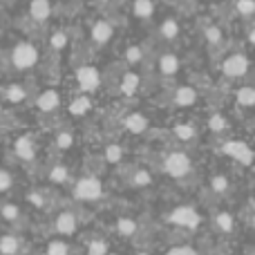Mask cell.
<instances>
[{"instance_id":"cell-1","label":"cell","mask_w":255,"mask_h":255,"mask_svg":"<svg viewBox=\"0 0 255 255\" xmlns=\"http://www.w3.org/2000/svg\"><path fill=\"white\" fill-rule=\"evenodd\" d=\"M161 222L168 229H172V235H175L177 240L179 238L186 240V238H193V235L202 229L204 215L193 204H177V206H172L168 213H163Z\"/></svg>"},{"instance_id":"cell-2","label":"cell","mask_w":255,"mask_h":255,"mask_svg":"<svg viewBox=\"0 0 255 255\" xmlns=\"http://www.w3.org/2000/svg\"><path fill=\"white\" fill-rule=\"evenodd\" d=\"M81 224H83V217H81L79 208H72V206L54 208V215L49 217L47 229L43 231V235H45V240L47 238L72 240L81 231Z\"/></svg>"},{"instance_id":"cell-3","label":"cell","mask_w":255,"mask_h":255,"mask_svg":"<svg viewBox=\"0 0 255 255\" xmlns=\"http://www.w3.org/2000/svg\"><path fill=\"white\" fill-rule=\"evenodd\" d=\"M208 222H211V233L222 247L233 242L235 235L240 233V217H235L229 208H215Z\"/></svg>"},{"instance_id":"cell-4","label":"cell","mask_w":255,"mask_h":255,"mask_svg":"<svg viewBox=\"0 0 255 255\" xmlns=\"http://www.w3.org/2000/svg\"><path fill=\"white\" fill-rule=\"evenodd\" d=\"M108 235H115V238L124 240V242H132L134 247H143V240L145 238V231H143V224L141 220L136 217H130V215H117L115 222L110 224V231H106Z\"/></svg>"},{"instance_id":"cell-5","label":"cell","mask_w":255,"mask_h":255,"mask_svg":"<svg viewBox=\"0 0 255 255\" xmlns=\"http://www.w3.org/2000/svg\"><path fill=\"white\" fill-rule=\"evenodd\" d=\"M103 195H106V190H103V181L94 175H85V177H81V179H76L74 184H72V197H74V202L83 204V206L101 202Z\"/></svg>"},{"instance_id":"cell-6","label":"cell","mask_w":255,"mask_h":255,"mask_svg":"<svg viewBox=\"0 0 255 255\" xmlns=\"http://www.w3.org/2000/svg\"><path fill=\"white\" fill-rule=\"evenodd\" d=\"M79 255H112V238L106 231H90L81 235Z\"/></svg>"},{"instance_id":"cell-7","label":"cell","mask_w":255,"mask_h":255,"mask_svg":"<svg viewBox=\"0 0 255 255\" xmlns=\"http://www.w3.org/2000/svg\"><path fill=\"white\" fill-rule=\"evenodd\" d=\"M0 222L7 226V231H16V233L29 229V217L25 208L16 202H0Z\"/></svg>"},{"instance_id":"cell-8","label":"cell","mask_w":255,"mask_h":255,"mask_svg":"<svg viewBox=\"0 0 255 255\" xmlns=\"http://www.w3.org/2000/svg\"><path fill=\"white\" fill-rule=\"evenodd\" d=\"M190 170H193V161L181 150H172L163 159V172L168 177H172V179H184V177L190 175Z\"/></svg>"},{"instance_id":"cell-9","label":"cell","mask_w":255,"mask_h":255,"mask_svg":"<svg viewBox=\"0 0 255 255\" xmlns=\"http://www.w3.org/2000/svg\"><path fill=\"white\" fill-rule=\"evenodd\" d=\"M0 255H29V240L25 233L4 231L0 233Z\"/></svg>"},{"instance_id":"cell-10","label":"cell","mask_w":255,"mask_h":255,"mask_svg":"<svg viewBox=\"0 0 255 255\" xmlns=\"http://www.w3.org/2000/svg\"><path fill=\"white\" fill-rule=\"evenodd\" d=\"M222 152H224L226 157L235 159V161L244 168H249L253 163V150L247 141H226V143L222 145Z\"/></svg>"},{"instance_id":"cell-11","label":"cell","mask_w":255,"mask_h":255,"mask_svg":"<svg viewBox=\"0 0 255 255\" xmlns=\"http://www.w3.org/2000/svg\"><path fill=\"white\" fill-rule=\"evenodd\" d=\"M11 61L18 70H29V67H34L36 63H38V49L31 43H20L13 47Z\"/></svg>"},{"instance_id":"cell-12","label":"cell","mask_w":255,"mask_h":255,"mask_svg":"<svg viewBox=\"0 0 255 255\" xmlns=\"http://www.w3.org/2000/svg\"><path fill=\"white\" fill-rule=\"evenodd\" d=\"M40 255H79V244L65 238H47L43 242Z\"/></svg>"},{"instance_id":"cell-13","label":"cell","mask_w":255,"mask_h":255,"mask_svg":"<svg viewBox=\"0 0 255 255\" xmlns=\"http://www.w3.org/2000/svg\"><path fill=\"white\" fill-rule=\"evenodd\" d=\"M204 249L197 242H193L190 238H179V240H170L168 247L161 251V255H202Z\"/></svg>"},{"instance_id":"cell-14","label":"cell","mask_w":255,"mask_h":255,"mask_svg":"<svg viewBox=\"0 0 255 255\" xmlns=\"http://www.w3.org/2000/svg\"><path fill=\"white\" fill-rule=\"evenodd\" d=\"M76 81H79L83 92H94V90L99 88V83H101V76H99L97 67L83 65V67H79V72H76Z\"/></svg>"},{"instance_id":"cell-15","label":"cell","mask_w":255,"mask_h":255,"mask_svg":"<svg viewBox=\"0 0 255 255\" xmlns=\"http://www.w3.org/2000/svg\"><path fill=\"white\" fill-rule=\"evenodd\" d=\"M25 199H27V204L29 206H34V208H38V211H45V213H49V211H54V199H52V195L47 193V190H43V188H31L29 193L25 195Z\"/></svg>"},{"instance_id":"cell-16","label":"cell","mask_w":255,"mask_h":255,"mask_svg":"<svg viewBox=\"0 0 255 255\" xmlns=\"http://www.w3.org/2000/svg\"><path fill=\"white\" fill-rule=\"evenodd\" d=\"M249 70V58L244 54H233L222 63V72L226 76H244Z\"/></svg>"},{"instance_id":"cell-17","label":"cell","mask_w":255,"mask_h":255,"mask_svg":"<svg viewBox=\"0 0 255 255\" xmlns=\"http://www.w3.org/2000/svg\"><path fill=\"white\" fill-rule=\"evenodd\" d=\"M13 152H16L18 159H22V161H34L36 159V143L31 136H20V139H16V143H13Z\"/></svg>"},{"instance_id":"cell-18","label":"cell","mask_w":255,"mask_h":255,"mask_svg":"<svg viewBox=\"0 0 255 255\" xmlns=\"http://www.w3.org/2000/svg\"><path fill=\"white\" fill-rule=\"evenodd\" d=\"M208 190H211V195L215 199H222L226 197V195L231 193V181L226 175H213L211 181H208Z\"/></svg>"},{"instance_id":"cell-19","label":"cell","mask_w":255,"mask_h":255,"mask_svg":"<svg viewBox=\"0 0 255 255\" xmlns=\"http://www.w3.org/2000/svg\"><path fill=\"white\" fill-rule=\"evenodd\" d=\"M124 126H126L128 132H132V134H143V132L148 130V119H145L141 112H132V115L126 117Z\"/></svg>"},{"instance_id":"cell-20","label":"cell","mask_w":255,"mask_h":255,"mask_svg":"<svg viewBox=\"0 0 255 255\" xmlns=\"http://www.w3.org/2000/svg\"><path fill=\"white\" fill-rule=\"evenodd\" d=\"M112 34H115V29H112V25H110V22H106V20L94 22V25H92V31H90L92 40H94V43H99V45L108 43V40L112 38Z\"/></svg>"},{"instance_id":"cell-21","label":"cell","mask_w":255,"mask_h":255,"mask_svg":"<svg viewBox=\"0 0 255 255\" xmlns=\"http://www.w3.org/2000/svg\"><path fill=\"white\" fill-rule=\"evenodd\" d=\"M195 101H197V92H195V88H190V85H181V88H177L175 106L190 108V106H195Z\"/></svg>"},{"instance_id":"cell-22","label":"cell","mask_w":255,"mask_h":255,"mask_svg":"<svg viewBox=\"0 0 255 255\" xmlns=\"http://www.w3.org/2000/svg\"><path fill=\"white\" fill-rule=\"evenodd\" d=\"M36 106H38L43 112H52V110H56V108L61 106V97H58L56 90H45V92L38 97Z\"/></svg>"},{"instance_id":"cell-23","label":"cell","mask_w":255,"mask_h":255,"mask_svg":"<svg viewBox=\"0 0 255 255\" xmlns=\"http://www.w3.org/2000/svg\"><path fill=\"white\" fill-rule=\"evenodd\" d=\"M49 13H52V4H49V0H31L29 16L34 18V20L45 22L49 18Z\"/></svg>"},{"instance_id":"cell-24","label":"cell","mask_w":255,"mask_h":255,"mask_svg":"<svg viewBox=\"0 0 255 255\" xmlns=\"http://www.w3.org/2000/svg\"><path fill=\"white\" fill-rule=\"evenodd\" d=\"M70 168L63 166V163H56V166L49 168L47 172V179L52 181L54 186H63V184H70Z\"/></svg>"},{"instance_id":"cell-25","label":"cell","mask_w":255,"mask_h":255,"mask_svg":"<svg viewBox=\"0 0 255 255\" xmlns=\"http://www.w3.org/2000/svg\"><path fill=\"white\" fill-rule=\"evenodd\" d=\"M172 132H175L177 141H184V143L195 141V136H197V128H195L193 124H177Z\"/></svg>"},{"instance_id":"cell-26","label":"cell","mask_w":255,"mask_h":255,"mask_svg":"<svg viewBox=\"0 0 255 255\" xmlns=\"http://www.w3.org/2000/svg\"><path fill=\"white\" fill-rule=\"evenodd\" d=\"M235 99H238V106L251 108L255 103V90L251 85H242V88H238V92H235Z\"/></svg>"},{"instance_id":"cell-27","label":"cell","mask_w":255,"mask_h":255,"mask_svg":"<svg viewBox=\"0 0 255 255\" xmlns=\"http://www.w3.org/2000/svg\"><path fill=\"white\" fill-rule=\"evenodd\" d=\"M128 181H130L132 188H145V186L152 184V175L148 170H143V168H139V170L132 172V177Z\"/></svg>"},{"instance_id":"cell-28","label":"cell","mask_w":255,"mask_h":255,"mask_svg":"<svg viewBox=\"0 0 255 255\" xmlns=\"http://www.w3.org/2000/svg\"><path fill=\"white\" fill-rule=\"evenodd\" d=\"M159 70L168 76L175 74V72L179 70V58H177L175 54H163V56L159 58Z\"/></svg>"},{"instance_id":"cell-29","label":"cell","mask_w":255,"mask_h":255,"mask_svg":"<svg viewBox=\"0 0 255 255\" xmlns=\"http://www.w3.org/2000/svg\"><path fill=\"white\" fill-rule=\"evenodd\" d=\"M136 90H139V76H136L134 72L124 74V79H121V92H124L126 97H132Z\"/></svg>"},{"instance_id":"cell-30","label":"cell","mask_w":255,"mask_h":255,"mask_svg":"<svg viewBox=\"0 0 255 255\" xmlns=\"http://www.w3.org/2000/svg\"><path fill=\"white\" fill-rule=\"evenodd\" d=\"M90 108H92V101H90V97H85V94L76 97L74 101L70 103V112L76 117H83L85 112H90Z\"/></svg>"},{"instance_id":"cell-31","label":"cell","mask_w":255,"mask_h":255,"mask_svg":"<svg viewBox=\"0 0 255 255\" xmlns=\"http://www.w3.org/2000/svg\"><path fill=\"white\" fill-rule=\"evenodd\" d=\"M154 13L152 0H134V16L136 18H150Z\"/></svg>"},{"instance_id":"cell-32","label":"cell","mask_w":255,"mask_h":255,"mask_svg":"<svg viewBox=\"0 0 255 255\" xmlns=\"http://www.w3.org/2000/svg\"><path fill=\"white\" fill-rule=\"evenodd\" d=\"M121 159H124V148L117 143H110L106 148V161L108 163H119Z\"/></svg>"},{"instance_id":"cell-33","label":"cell","mask_w":255,"mask_h":255,"mask_svg":"<svg viewBox=\"0 0 255 255\" xmlns=\"http://www.w3.org/2000/svg\"><path fill=\"white\" fill-rule=\"evenodd\" d=\"M11 188H13V175H11V170H7V168H0V195L9 193Z\"/></svg>"},{"instance_id":"cell-34","label":"cell","mask_w":255,"mask_h":255,"mask_svg":"<svg viewBox=\"0 0 255 255\" xmlns=\"http://www.w3.org/2000/svg\"><path fill=\"white\" fill-rule=\"evenodd\" d=\"M7 101L22 103L25 101V88H22V85H9L7 88Z\"/></svg>"},{"instance_id":"cell-35","label":"cell","mask_w":255,"mask_h":255,"mask_svg":"<svg viewBox=\"0 0 255 255\" xmlns=\"http://www.w3.org/2000/svg\"><path fill=\"white\" fill-rule=\"evenodd\" d=\"M54 143H56L58 150H70L74 145V136H72V132H58Z\"/></svg>"},{"instance_id":"cell-36","label":"cell","mask_w":255,"mask_h":255,"mask_svg":"<svg viewBox=\"0 0 255 255\" xmlns=\"http://www.w3.org/2000/svg\"><path fill=\"white\" fill-rule=\"evenodd\" d=\"M235 9H238L240 16L249 18V16H253L255 13V2L253 0H238V2H235Z\"/></svg>"},{"instance_id":"cell-37","label":"cell","mask_w":255,"mask_h":255,"mask_svg":"<svg viewBox=\"0 0 255 255\" xmlns=\"http://www.w3.org/2000/svg\"><path fill=\"white\" fill-rule=\"evenodd\" d=\"M161 34H163V38H175L177 34H179V25H177V20H163V25H161Z\"/></svg>"},{"instance_id":"cell-38","label":"cell","mask_w":255,"mask_h":255,"mask_svg":"<svg viewBox=\"0 0 255 255\" xmlns=\"http://www.w3.org/2000/svg\"><path fill=\"white\" fill-rule=\"evenodd\" d=\"M49 45H52L54 52H61V49L67 45V34H65V31H56V34H52V40H49Z\"/></svg>"},{"instance_id":"cell-39","label":"cell","mask_w":255,"mask_h":255,"mask_svg":"<svg viewBox=\"0 0 255 255\" xmlns=\"http://www.w3.org/2000/svg\"><path fill=\"white\" fill-rule=\"evenodd\" d=\"M208 128H211L213 132H224L226 130V119L222 115H213L211 119H208Z\"/></svg>"},{"instance_id":"cell-40","label":"cell","mask_w":255,"mask_h":255,"mask_svg":"<svg viewBox=\"0 0 255 255\" xmlns=\"http://www.w3.org/2000/svg\"><path fill=\"white\" fill-rule=\"evenodd\" d=\"M141 56H143L141 47H128V52H126V61L128 63H139Z\"/></svg>"},{"instance_id":"cell-41","label":"cell","mask_w":255,"mask_h":255,"mask_svg":"<svg viewBox=\"0 0 255 255\" xmlns=\"http://www.w3.org/2000/svg\"><path fill=\"white\" fill-rule=\"evenodd\" d=\"M204 36H206L208 43H220L222 40V31L217 29V27H208V29L204 31Z\"/></svg>"},{"instance_id":"cell-42","label":"cell","mask_w":255,"mask_h":255,"mask_svg":"<svg viewBox=\"0 0 255 255\" xmlns=\"http://www.w3.org/2000/svg\"><path fill=\"white\" fill-rule=\"evenodd\" d=\"M128 255H152V253H150V251H148V249H143V247H136V249H134V251H130V253H128Z\"/></svg>"},{"instance_id":"cell-43","label":"cell","mask_w":255,"mask_h":255,"mask_svg":"<svg viewBox=\"0 0 255 255\" xmlns=\"http://www.w3.org/2000/svg\"><path fill=\"white\" fill-rule=\"evenodd\" d=\"M240 255H255V251H253V249H251V247H247V249H244V251H242V253H240Z\"/></svg>"},{"instance_id":"cell-44","label":"cell","mask_w":255,"mask_h":255,"mask_svg":"<svg viewBox=\"0 0 255 255\" xmlns=\"http://www.w3.org/2000/svg\"><path fill=\"white\" fill-rule=\"evenodd\" d=\"M202 255H220V249H215V251H204Z\"/></svg>"},{"instance_id":"cell-45","label":"cell","mask_w":255,"mask_h":255,"mask_svg":"<svg viewBox=\"0 0 255 255\" xmlns=\"http://www.w3.org/2000/svg\"><path fill=\"white\" fill-rule=\"evenodd\" d=\"M0 117H2V106H0Z\"/></svg>"},{"instance_id":"cell-46","label":"cell","mask_w":255,"mask_h":255,"mask_svg":"<svg viewBox=\"0 0 255 255\" xmlns=\"http://www.w3.org/2000/svg\"><path fill=\"white\" fill-rule=\"evenodd\" d=\"M101 2H103V0H101Z\"/></svg>"}]
</instances>
